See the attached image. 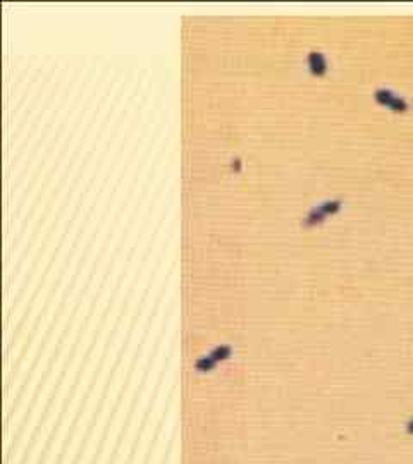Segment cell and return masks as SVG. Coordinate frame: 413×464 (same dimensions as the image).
I'll list each match as a JSON object with an SVG mask.
<instances>
[{
  "label": "cell",
  "mask_w": 413,
  "mask_h": 464,
  "mask_svg": "<svg viewBox=\"0 0 413 464\" xmlns=\"http://www.w3.org/2000/svg\"><path fill=\"white\" fill-rule=\"evenodd\" d=\"M375 100H377L381 105H386L387 108H391V110H394V112H403L408 108V103L389 90H377Z\"/></svg>",
  "instance_id": "cell-1"
},
{
  "label": "cell",
  "mask_w": 413,
  "mask_h": 464,
  "mask_svg": "<svg viewBox=\"0 0 413 464\" xmlns=\"http://www.w3.org/2000/svg\"><path fill=\"white\" fill-rule=\"evenodd\" d=\"M308 64H310V69L314 71V74H317V76L324 74L325 69H327V64H325V58H324L322 53H319V52L310 53V57H308Z\"/></svg>",
  "instance_id": "cell-2"
},
{
  "label": "cell",
  "mask_w": 413,
  "mask_h": 464,
  "mask_svg": "<svg viewBox=\"0 0 413 464\" xmlns=\"http://www.w3.org/2000/svg\"><path fill=\"white\" fill-rule=\"evenodd\" d=\"M406 433L413 437V418H410V420L406 421Z\"/></svg>",
  "instance_id": "cell-3"
}]
</instances>
